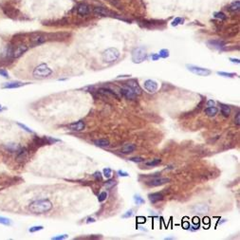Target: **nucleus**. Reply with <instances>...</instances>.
Wrapping results in <instances>:
<instances>
[{"label":"nucleus","mask_w":240,"mask_h":240,"mask_svg":"<svg viewBox=\"0 0 240 240\" xmlns=\"http://www.w3.org/2000/svg\"><path fill=\"white\" fill-rule=\"evenodd\" d=\"M52 209V203L49 199H40L33 201L28 206V210L33 214H43L47 213Z\"/></svg>","instance_id":"nucleus-1"},{"label":"nucleus","mask_w":240,"mask_h":240,"mask_svg":"<svg viewBox=\"0 0 240 240\" xmlns=\"http://www.w3.org/2000/svg\"><path fill=\"white\" fill-rule=\"evenodd\" d=\"M52 74V69H50L46 64H41L33 70V76L35 78H46Z\"/></svg>","instance_id":"nucleus-2"},{"label":"nucleus","mask_w":240,"mask_h":240,"mask_svg":"<svg viewBox=\"0 0 240 240\" xmlns=\"http://www.w3.org/2000/svg\"><path fill=\"white\" fill-rule=\"evenodd\" d=\"M120 57V52L117 49L114 47H110L107 50L104 51L103 53V60L107 63H112V62L117 61Z\"/></svg>","instance_id":"nucleus-3"},{"label":"nucleus","mask_w":240,"mask_h":240,"mask_svg":"<svg viewBox=\"0 0 240 240\" xmlns=\"http://www.w3.org/2000/svg\"><path fill=\"white\" fill-rule=\"evenodd\" d=\"M146 59V50L144 47H137L132 51V61L136 64L142 63Z\"/></svg>","instance_id":"nucleus-4"},{"label":"nucleus","mask_w":240,"mask_h":240,"mask_svg":"<svg viewBox=\"0 0 240 240\" xmlns=\"http://www.w3.org/2000/svg\"><path fill=\"white\" fill-rule=\"evenodd\" d=\"M186 68L188 69V70H190L192 73H194L196 75L198 76H208L212 73V71L208 69H203L200 68V66H196L194 65H187Z\"/></svg>","instance_id":"nucleus-5"},{"label":"nucleus","mask_w":240,"mask_h":240,"mask_svg":"<svg viewBox=\"0 0 240 240\" xmlns=\"http://www.w3.org/2000/svg\"><path fill=\"white\" fill-rule=\"evenodd\" d=\"M170 179H167V177H156V179H152L150 180H148L146 182V184L150 187H157V186H160L169 182Z\"/></svg>","instance_id":"nucleus-6"},{"label":"nucleus","mask_w":240,"mask_h":240,"mask_svg":"<svg viewBox=\"0 0 240 240\" xmlns=\"http://www.w3.org/2000/svg\"><path fill=\"white\" fill-rule=\"evenodd\" d=\"M124 84H125V85H127L129 88H131L133 90V92L136 95L142 94V88H140V85H139L138 82L136 80H129Z\"/></svg>","instance_id":"nucleus-7"},{"label":"nucleus","mask_w":240,"mask_h":240,"mask_svg":"<svg viewBox=\"0 0 240 240\" xmlns=\"http://www.w3.org/2000/svg\"><path fill=\"white\" fill-rule=\"evenodd\" d=\"M27 50H28V46L24 45V44L19 45L12 50V58H19V57L22 56Z\"/></svg>","instance_id":"nucleus-8"},{"label":"nucleus","mask_w":240,"mask_h":240,"mask_svg":"<svg viewBox=\"0 0 240 240\" xmlns=\"http://www.w3.org/2000/svg\"><path fill=\"white\" fill-rule=\"evenodd\" d=\"M143 85H144V88L148 91V92H150V93H154V92H156V91L158 90V84H157V82L153 81V80H146L144 82V84H143Z\"/></svg>","instance_id":"nucleus-9"},{"label":"nucleus","mask_w":240,"mask_h":240,"mask_svg":"<svg viewBox=\"0 0 240 240\" xmlns=\"http://www.w3.org/2000/svg\"><path fill=\"white\" fill-rule=\"evenodd\" d=\"M94 13L99 14V15H102V16H116V14H115L114 12H110L109 9H105L104 7L94 8Z\"/></svg>","instance_id":"nucleus-10"},{"label":"nucleus","mask_w":240,"mask_h":240,"mask_svg":"<svg viewBox=\"0 0 240 240\" xmlns=\"http://www.w3.org/2000/svg\"><path fill=\"white\" fill-rule=\"evenodd\" d=\"M120 92H121V94L123 96H124L125 98L127 99H131V100H134L136 97H137V95L133 92V90L131 88H129L127 85H125L124 88H121L120 89Z\"/></svg>","instance_id":"nucleus-11"},{"label":"nucleus","mask_w":240,"mask_h":240,"mask_svg":"<svg viewBox=\"0 0 240 240\" xmlns=\"http://www.w3.org/2000/svg\"><path fill=\"white\" fill-rule=\"evenodd\" d=\"M98 93L99 94H102L104 96H108V97H114V98H116V99H119V95L115 92V91H113L112 89H110L108 88H100L98 90Z\"/></svg>","instance_id":"nucleus-12"},{"label":"nucleus","mask_w":240,"mask_h":240,"mask_svg":"<svg viewBox=\"0 0 240 240\" xmlns=\"http://www.w3.org/2000/svg\"><path fill=\"white\" fill-rule=\"evenodd\" d=\"M68 127L72 131L79 132V131H82V130H84V129H85V123H84L83 121H79L77 123L69 124V125H68Z\"/></svg>","instance_id":"nucleus-13"},{"label":"nucleus","mask_w":240,"mask_h":240,"mask_svg":"<svg viewBox=\"0 0 240 240\" xmlns=\"http://www.w3.org/2000/svg\"><path fill=\"white\" fill-rule=\"evenodd\" d=\"M77 12L79 15H86V14L89 13V7L86 4H80L79 6L77 7Z\"/></svg>","instance_id":"nucleus-14"},{"label":"nucleus","mask_w":240,"mask_h":240,"mask_svg":"<svg viewBox=\"0 0 240 240\" xmlns=\"http://www.w3.org/2000/svg\"><path fill=\"white\" fill-rule=\"evenodd\" d=\"M208 45L212 47H214V49H222V47L225 46V42L222 40H211L208 42Z\"/></svg>","instance_id":"nucleus-15"},{"label":"nucleus","mask_w":240,"mask_h":240,"mask_svg":"<svg viewBox=\"0 0 240 240\" xmlns=\"http://www.w3.org/2000/svg\"><path fill=\"white\" fill-rule=\"evenodd\" d=\"M46 36L44 35H37V36H34L31 38V45L32 46H37V45H40V44H43L45 41H46Z\"/></svg>","instance_id":"nucleus-16"},{"label":"nucleus","mask_w":240,"mask_h":240,"mask_svg":"<svg viewBox=\"0 0 240 240\" xmlns=\"http://www.w3.org/2000/svg\"><path fill=\"white\" fill-rule=\"evenodd\" d=\"M148 198H149V200L152 204H155L158 202V201L162 200L163 196L160 193H153V194H150L149 196H148Z\"/></svg>","instance_id":"nucleus-17"},{"label":"nucleus","mask_w":240,"mask_h":240,"mask_svg":"<svg viewBox=\"0 0 240 240\" xmlns=\"http://www.w3.org/2000/svg\"><path fill=\"white\" fill-rule=\"evenodd\" d=\"M136 150V146L134 144H125L122 147L121 153L122 154H130Z\"/></svg>","instance_id":"nucleus-18"},{"label":"nucleus","mask_w":240,"mask_h":240,"mask_svg":"<svg viewBox=\"0 0 240 240\" xmlns=\"http://www.w3.org/2000/svg\"><path fill=\"white\" fill-rule=\"evenodd\" d=\"M208 206L207 205H204V204H198V205H196L194 207V211L196 213H198V214H204L206 212H208Z\"/></svg>","instance_id":"nucleus-19"},{"label":"nucleus","mask_w":240,"mask_h":240,"mask_svg":"<svg viewBox=\"0 0 240 240\" xmlns=\"http://www.w3.org/2000/svg\"><path fill=\"white\" fill-rule=\"evenodd\" d=\"M205 114L207 115L209 117H214L215 115L218 113V109L215 107H207L205 110H204Z\"/></svg>","instance_id":"nucleus-20"},{"label":"nucleus","mask_w":240,"mask_h":240,"mask_svg":"<svg viewBox=\"0 0 240 240\" xmlns=\"http://www.w3.org/2000/svg\"><path fill=\"white\" fill-rule=\"evenodd\" d=\"M26 85L24 83H21V82H12V83H7L6 85H3V88H20V86Z\"/></svg>","instance_id":"nucleus-21"},{"label":"nucleus","mask_w":240,"mask_h":240,"mask_svg":"<svg viewBox=\"0 0 240 240\" xmlns=\"http://www.w3.org/2000/svg\"><path fill=\"white\" fill-rule=\"evenodd\" d=\"M220 108H221V113L223 114L224 117L230 116V114H231V108H230L229 105L224 104H220Z\"/></svg>","instance_id":"nucleus-22"},{"label":"nucleus","mask_w":240,"mask_h":240,"mask_svg":"<svg viewBox=\"0 0 240 240\" xmlns=\"http://www.w3.org/2000/svg\"><path fill=\"white\" fill-rule=\"evenodd\" d=\"M94 144L99 147H107L109 145V141L105 140V139H100V140H96L94 142Z\"/></svg>","instance_id":"nucleus-23"},{"label":"nucleus","mask_w":240,"mask_h":240,"mask_svg":"<svg viewBox=\"0 0 240 240\" xmlns=\"http://www.w3.org/2000/svg\"><path fill=\"white\" fill-rule=\"evenodd\" d=\"M160 162H161L160 159H155V160H149V161H145L144 164L146 166H148V167H154V166L159 165Z\"/></svg>","instance_id":"nucleus-24"},{"label":"nucleus","mask_w":240,"mask_h":240,"mask_svg":"<svg viewBox=\"0 0 240 240\" xmlns=\"http://www.w3.org/2000/svg\"><path fill=\"white\" fill-rule=\"evenodd\" d=\"M239 8H240V2L237 0V1L232 3V5L228 8V9L230 12H237L239 11Z\"/></svg>","instance_id":"nucleus-25"},{"label":"nucleus","mask_w":240,"mask_h":240,"mask_svg":"<svg viewBox=\"0 0 240 240\" xmlns=\"http://www.w3.org/2000/svg\"><path fill=\"white\" fill-rule=\"evenodd\" d=\"M117 184V182H116V180H114V179H109V180H107V182H105L104 183V187L107 189H111V188H113V187L115 186Z\"/></svg>","instance_id":"nucleus-26"},{"label":"nucleus","mask_w":240,"mask_h":240,"mask_svg":"<svg viewBox=\"0 0 240 240\" xmlns=\"http://www.w3.org/2000/svg\"><path fill=\"white\" fill-rule=\"evenodd\" d=\"M134 201H135V203L137 205H142L145 202L144 199H143L140 195H135L134 196Z\"/></svg>","instance_id":"nucleus-27"},{"label":"nucleus","mask_w":240,"mask_h":240,"mask_svg":"<svg viewBox=\"0 0 240 240\" xmlns=\"http://www.w3.org/2000/svg\"><path fill=\"white\" fill-rule=\"evenodd\" d=\"M183 22H184V19H183V18H181V17H177V18L174 19V20H173V22H172V26H173V27H176V26H177V25H181V24H183Z\"/></svg>","instance_id":"nucleus-28"},{"label":"nucleus","mask_w":240,"mask_h":240,"mask_svg":"<svg viewBox=\"0 0 240 240\" xmlns=\"http://www.w3.org/2000/svg\"><path fill=\"white\" fill-rule=\"evenodd\" d=\"M159 55H160V57H161V58H167V57H169V50H166V49L160 50L159 52Z\"/></svg>","instance_id":"nucleus-29"},{"label":"nucleus","mask_w":240,"mask_h":240,"mask_svg":"<svg viewBox=\"0 0 240 240\" xmlns=\"http://www.w3.org/2000/svg\"><path fill=\"white\" fill-rule=\"evenodd\" d=\"M0 224L6 225V226H9V225L12 224V221H11V219H9V218L0 217Z\"/></svg>","instance_id":"nucleus-30"},{"label":"nucleus","mask_w":240,"mask_h":240,"mask_svg":"<svg viewBox=\"0 0 240 240\" xmlns=\"http://www.w3.org/2000/svg\"><path fill=\"white\" fill-rule=\"evenodd\" d=\"M20 148H21V147L19 146V145H17V144H13V143H12V144H9V145H8V149H9V150H11L12 152H17L19 149H20Z\"/></svg>","instance_id":"nucleus-31"},{"label":"nucleus","mask_w":240,"mask_h":240,"mask_svg":"<svg viewBox=\"0 0 240 240\" xmlns=\"http://www.w3.org/2000/svg\"><path fill=\"white\" fill-rule=\"evenodd\" d=\"M218 75L220 76H223V77H230V78H233L234 77L236 74V73H230V72H221V71H218L217 72Z\"/></svg>","instance_id":"nucleus-32"},{"label":"nucleus","mask_w":240,"mask_h":240,"mask_svg":"<svg viewBox=\"0 0 240 240\" xmlns=\"http://www.w3.org/2000/svg\"><path fill=\"white\" fill-rule=\"evenodd\" d=\"M112 175V170L110 169V168H104V176L105 177H107V179H109L110 177H111Z\"/></svg>","instance_id":"nucleus-33"},{"label":"nucleus","mask_w":240,"mask_h":240,"mask_svg":"<svg viewBox=\"0 0 240 240\" xmlns=\"http://www.w3.org/2000/svg\"><path fill=\"white\" fill-rule=\"evenodd\" d=\"M107 198V192H103V193H101L98 196V200L100 201V202H103L104 200H105Z\"/></svg>","instance_id":"nucleus-34"},{"label":"nucleus","mask_w":240,"mask_h":240,"mask_svg":"<svg viewBox=\"0 0 240 240\" xmlns=\"http://www.w3.org/2000/svg\"><path fill=\"white\" fill-rule=\"evenodd\" d=\"M214 17L220 19V20H225V19L227 18L226 15H225V14H224L223 12H215V13H214Z\"/></svg>","instance_id":"nucleus-35"},{"label":"nucleus","mask_w":240,"mask_h":240,"mask_svg":"<svg viewBox=\"0 0 240 240\" xmlns=\"http://www.w3.org/2000/svg\"><path fill=\"white\" fill-rule=\"evenodd\" d=\"M130 161H133V162H137V163H140V162H142L144 160V159H142L141 157H134V158H130L129 159Z\"/></svg>","instance_id":"nucleus-36"},{"label":"nucleus","mask_w":240,"mask_h":240,"mask_svg":"<svg viewBox=\"0 0 240 240\" xmlns=\"http://www.w3.org/2000/svg\"><path fill=\"white\" fill-rule=\"evenodd\" d=\"M43 229H44V227H43V226H34V227L30 228L28 231H30V233H35L37 231H41V230H43Z\"/></svg>","instance_id":"nucleus-37"},{"label":"nucleus","mask_w":240,"mask_h":240,"mask_svg":"<svg viewBox=\"0 0 240 240\" xmlns=\"http://www.w3.org/2000/svg\"><path fill=\"white\" fill-rule=\"evenodd\" d=\"M17 124H18V125L20 126L22 129H24V130H25V131H27V132H28V133H33V131L31 130V128H28V126H26L25 124L20 123H17Z\"/></svg>","instance_id":"nucleus-38"},{"label":"nucleus","mask_w":240,"mask_h":240,"mask_svg":"<svg viewBox=\"0 0 240 240\" xmlns=\"http://www.w3.org/2000/svg\"><path fill=\"white\" fill-rule=\"evenodd\" d=\"M132 214H133V210L131 209V210H129V211H127V212L124 214H123L122 215V217L123 218H128V217H132Z\"/></svg>","instance_id":"nucleus-39"},{"label":"nucleus","mask_w":240,"mask_h":240,"mask_svg":"<svg viewBox=\"0 0 240 240\" xmlns=\"http://www.w3.org/2000/svg\"><path fill=\"white\" fill-rule=\"evenodd\" d=\"M68 237H69L68 234H62V236H58L52 237L51 239L52 240H63V239H66V238H68Z\"/></svg>","instance_id":"nucleus-40"},{"label":"nucleus","mask_w":240,"mask_h":240,"mask_svg":"<svg viewBox=\"0 0 240 240\" xmlns=\"http://www.w3.org/2000/svg\"><path fill=\"white\" fill-rule=\"evenodd\" d=\"M93 176H94V177H95V179H97V180H100V181H101V180H102V179H103V177H102V174H101V173H100V172H96V173H95V174H94Z\"/></svg>","instance_id":"nucleus-41"},{"label":"nucleus","mask_w":240,"mask_h":240,"mask_svg":"<svg viewBox=\"0 0 240 240\" xmlns=\"http://www.w3.org/2000/svg\"><path fill=\"white\" fill-rule=\"evenodd\" d=\"M0 76H3L4 78H8L9 77V74H8V72L5 69H0Z\"/></svg>","instance_id":"nucleus-42"},{"label":"nucleus","mask_w":240,"mask_h":240,"mask_svg":"<svg viewBox=\"0 0 240 240\" xmlns=\"http://www.w3.org/2000/svg\"><path fill=\"white\" fill-rule=\"evenodd\" d=\"M234 123H236V125H239V124H240V113L239 112L236 114V118H234Z\"/></svg>","instance_id":"nucleus-43"},{"label":"nucleus","mask_w":240,"mask_h":240,"mask_svg":"<svg viewBox=\"0 0 240 240\" xmlns=\"http://www.w3.org/2000/svg\"><path fill=\"white\" fill-rule=\"evenodd\" d=\"M118 174H119L120 177H128L129 176V174L127 172H124V171H122V170H119Z\"/></svg>","instance_id":"nucleus-44"},{"label":"nucleus","mask_w":240,"mask_h":240,"mask_svg":"<svg viewBox=\"0 0 240 240\" xmlns=\"http://www.w3.org/2000/svg\"><path fill=\"white\" fill-rule=\"evenodd\" d=\"M214 101H213V100H209L208 102H207V107H214Z\"/></svg>","instance_id":"nucleus-45"},{"label":"nucleus","mask_w":240,"mask_h":240,"mask_svg":"<svg viewBox=\"0 0 240 240\" xmlns=\"http://www.w3.org/2000/svg\"><path fill=\"white\" fill-rule=\"evenodd\" d=\"M193 224L194 225H199V219L198 217H194L193 218Z\"/></svg>","instance_id":"nucleus-46"},{"label":"nucleus","mask_w":240,"mask_h":240,"mask_svg":"<svg viewBox=\"0 0 240 240\" xmlns=\"http://www.w3.org/2000/svg\"><path fill=\"white\" fill-rule=\"evenodd\" d=\"M158 59H160V55H159V54H154V55H152V60H153V61H157Z\"/></svg>","instance_id":"nucleus-47"},{"label":"nucleus","mask_w":240,"mask_h":240,"mask_svg":"<svg viewBox=\"0 0 240 240\" xmlns=\"http://www.w3.org/2000/svg\"><path fill=\"white\" fill-rule=\"evenodd\" d=\"M230 60H231L232 62H233V63H237V64H239V63H240L239 59H233V58H230Z\"/></svg>","instance_id":"nucleus-48"},{"label":"nucleus","mask_w":240,"mask_h":240,"mask_svg":"<svg viewBox=\"0 0 240 240\" xmlns=\"http://www.w3.org/2000/svg\"><path fill=\"white\" fill-rule=\"evenodd\" d=\"M96 220L94 218H88V221H86V223H90V222H95Z\"/></svg>","instance_id":"nucleus-49"},{"label":"nucleus","mask_w":240,"mask_h":240,"mask_svg":"<svg viewBox=\"0 0 240 240\" xmlns=\"http://www.w3.org/2000/svg\"><path fill=\"white\" fill-rule=\"evenodd\" d=\"M183 226H184V228L185 229H188V228H190V226H189V224L187 223V222H185L184 224H183Z\"/></svg>","instance_id":"nucleus-50"},{"label":"nucleus","mask_w":240,"mask_h":240,"mask_svg":"<svg viewBox=\"0 0 240 240\" xmlns=\"http://www.w3.org/2000/svg\"><path fill=\"white\" fill-rule=\"evenodd\" d=\"M209 222V219L206 217V218H204V223H208Z\"/></svg>","instance_id":"nucleus-51"},{"label":"nucleus","mask_w":240,"mask_h":240,"mask_svg":"<svg viewBox=\"0 0 240 240\" xmlns=\"http://www.w3.org/2000/svg\"><path fill=\"white\" fill-rule=\"evenodd\" d=\"M0 109H1V105H0Z\"/></svg>","instance_id":"nucleus-52"}]
</instances>
